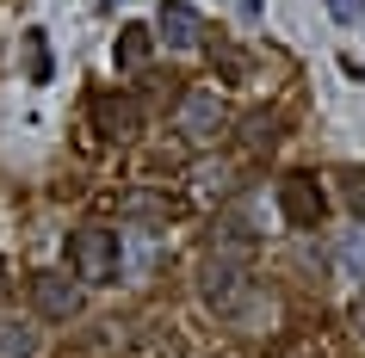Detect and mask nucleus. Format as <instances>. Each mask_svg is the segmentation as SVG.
Segmentation results:
<instances>
[{
	"label": "nucleus",
	"mask_w": 365,
	"mask_h": 358,
	"mask_svg": "<svg viewBox=\"0 0 365 358\" xmlns=\"http://www.w3.org/2000/svg\"><path fill=\"white\" fill-rule=\"evenodd\" d=\"M93 130L106 136V142H130V136L143 130L136 93H93Z\"/></svg>",
	"instance_id": "obj_4"
},
{
	"label": "nucleus",
	"mask_w": 365,
	"mask_h": 358,
	"mask_svg": "<svg viewBox=\"0 0 365 358\" xmlns=\"http://www.w3.org/2000/svg\"><path fill=\"white\" fill-rule=\"evenodd\" d=\"M130 358H186V352H180V339H173L168 327H143V339H136Z\"/></svg>",
	"instance_id": "obj_10"
},
{
	"label": "nucleus",
	"mask_w": 365,
	"mask_h": 358,
	"mask_svg": "<svg viewBox=\"0 0 365 358\" xmlns=\"http://www.w3.org/2000/svg\"><path fill=\"white\" fill-rule=\"evenodd\" d=\"M149 25H124V31H118V68H143V62H149Z\"/></svg>",
	"instance_id": "obj_9"
},
{
	"label": "nucleus",
	"mask_w": 365,
	"mask_h": 358,
	"mask_svg": "<svg viewBox=\"0 0 365 358\" xmlns=\"http://www.w3.org/2000/svg\"><path fill=\"white\" fill-rule=\"evenodd\" d=\"M0 358H38V327L19 315H0Z\"/></svg>",
	"instance_id": "obj_8"
},
{
	"label": "nucleus",
	"mask_w": 365,
	"mask_h": 358,
	"mask_svg": "<svg viewBox=\"0 0 365 358\" xmlns=\"http://www.w3.org/2000/svg\"><path fill=\"white\" fill-rule=\"evenodd\" d=\"M180 130L192 136V142H211V136L223 130V99H217L211 87H192V93L180 99Z\"/></svg>",
	"instance_id": "obj_5"
},
{
	"label": "nucleus",
	"mask_w": 365,
	"mask_h": 358,
	"mask_svg": "<svg viewBox=\"0 0 365 358\" xmlns=\"http://www.w3.org/2000/svg\"><path fill=\"white\" fill-rule=\"evenodd\" d=\"M68 260H75V278H81V284H118V272H124L118 228H106V223H81L75 235H68Z\"/></svg>",
	"instance_id": "obj_1"
},
{
	"label": "nucleus",
	"mask_w": 365,
	"mask_h": 358,
	"mask_svg": "<svg viewBox=\"0 0 365 358\" xmlns=\"http://www.w3.org/2000/svg\"><path fill=\"white\" fill-rule=\"evenodd\" d=\"M248 6H254V0H248Z\"/></svg>",
	"instance_id": "obj_19"
},
{
	"label": "nucleus",
	"mask_w": 365,
	"mask_h": 358,
	"mask_svg": "<svg viewBox=\"0 0 365 358\" xmlns=\"http://www.w3.org/2000/svg\"><path fill=\"white\" fill-rule=\"evenodd\" d=\"M173 198H155V191H130V198H124V216H155V223H168L173 216Z\"/></svg>",
	"instance_id": "obj_11"
},
{
	"label": "nucleus",
	"mask_w": 365,
	"mask_h": 358,
	"mask_svg": "<svg viewBox=\"0 0 365 358\" xmlns=\"http://www.w3.org/2000/svg\"><path fill=\"white\" fill-rule=\"evenodd\" d=\"M279 210H285L291 228H322L328 191L316 186V173H285V179H279Z\"/></svg>",
	"instance_id": "obj_3"
},
{
	"label": "nucleus",
	"mask_w": 365,
	"mask_h": 358,
	"mask_svg": "<svg viewBox=\"0 0 365 358\" xmlns=\"http://www.w3.org/2000/svg\"><path fill=\"white\" fill-rule=\"evenodd\" d=\"M346 198H353V210H365V173H353V179H346Z\"/></svg>",
	"instance_id": "obj_15"
},
{
	"label": "nucleus",
	"mask_w": 365,
	"mask_h": 358,
	"mask_svg": "<svg viewBox=\"0 0 365 358\" xmlns=\"http://www.w3.org/2000/svg\"><path fill=\"white\" fill-rule=\"evenodd\" d=\"M155 25H161V38H168V50H198V43H205V25H198V13L186 6V0H161V13H155Z\"/></svg>",
	"instance_id": "obj_7"
},
{
	"label": "nucleus",
	"mask_w": 365,
	"mask_h": 358,
	"mask_svg": "<svg viewBox=\"0 0 365 358\" xmlns=\"http://www.w3.org/2000/svg\"><path fill=\"white\" fill-rule=\"evenodd\" d=\"M0 278H6V265H0Z\"/></svg>",
	"instance_id": "obj_18"
},
{
	"label": "nucleus",
	"mask_w": 365,
	"mask_h": 358,
	"mask_svg": "<svg viewBox=\"0 0 365 358\" xmlns=\"http://www.w3.org/2000/svg\"><path fill=\"white\" fill-rule=\"evenodd\" d=\"M248 290H254L248 253H223V247H211V265H205V302H211V309H223V315H235Z\"/></svg>",
	"instance_id": "obj_2"
},
{
	"label": "nucleus",
	"mask_w": 365,
	"mask_h": 358,
	"mask_svg": "<svg viewBox=\"0 0 365 358\" xmlns=\"http://www.w3.org/2000/svg\"><path fill=\"white\" fill-rule=\"evenodd\" d=\"M353 327H359V334H365V290H359V297H353Z\"/></svg>",
	"instance_id": "obj_16"
},
{
	"label": "nucleus",
	"mask_w": 365,
	"mask_h": 358,
	"mask_svg": "<svg viewBox=\"0 0 365 358\" xmlns=\"http://www.w3.org/2000/svg\"><path fill=\"white\" fill-rule=\"evenodd\" d=\"M25 62H31V80H50V50H43V31H31V38H25Z\"/></svg>",
	"instance_id": "obj_12"
},
{
	"label": "nucleus",
	"mask_w": 365,
	"mask_h": 358,
	"mask_svg": "<svg viewBox=\"0 0 365 358\" xmlns=\"http://www.w3.org/2000/svg\"><path fill=\"white\" fill-rule=\"evenodd\" d=\"M31 297H38V309H43L50 321L81 315V284L62 278V272H38V278H31Z\"/></svg>",
	"instance_id": "obj_6"
},
{
	"label": "nucleus",
	"mask_w": 365,
	"mask_h": 358,
	"mask_svg": "<svg viewBox=\"0 0 365 358\" xmlns=\"http://www.w3.org/2000/svg\"><path fill=\"white\" fill-rule=\"evenodd\" d=\"M346 253H353V260H365V228L353 235V241H346Z\"/></svg>",
	"instance_id": "obj_17"
},
{
	"label": "nucleus",
	"mask_w": 365,
	"mask_h": 358,
	"mask_svg": "<svg viewBox=\"0 0 365 358\" xmlns=\"http://www.w3.org/2000/svg\"><path fill=\"white\" fill-rule=\"evenodd\" d=\"M328 13L341 25H353V19H365V0H328Z\"/></svg>",
	"instance_id": "obj_14"
},
{
	"label": "nucleus",
	"mask_w": 365,
	"mask_h": 358,
	"mask_svg": "<svg viewBox=\"0 0 365 358\" xmlns=\"http://www.w3.org/2000/svg\"><path fill=\"white\" fill-rule=\"evenodd\" d=\"M248 142L254 149H272V142H279V124H272V117H248Z\"/></svg>",
	"instance_id": "obj_13"
}]
</instances>
